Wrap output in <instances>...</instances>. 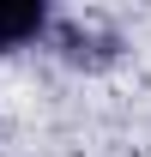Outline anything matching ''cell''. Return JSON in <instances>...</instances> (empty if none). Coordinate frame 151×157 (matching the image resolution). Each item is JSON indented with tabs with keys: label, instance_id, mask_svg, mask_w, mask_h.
Instances as JSON below:
<instances>
[{
	"label": "cell",
	"instance_id": "obj_1",
	"mask_svg": "<svg viewBox=\"0 0 151 157\" xmlns=\"http://www.w3.org/2000/svg\"><path fill=\"white\" fill-rule=\"evenodd\" d=\"M60 55L73 67H103V60H115V36L97 24H60Z\"/></svg>",
	"mask_w": 151,
	"mask_h": 157
},
{
	"label": "cell",
	"instance_id": "obj_2",
	"mask_svg": "<svg viewBox=\"0 0 151 157\" xmlns=\"http://www.w3.org/2000/svg\"><path fill=\"white\" fill-rule=\"evenodd\" d=\"M42 24L48 12L37 0H0V48H24L30 36H42Z\"/></svg>",
	"mask_w": 151,
	"mask_h": 157
}]
</instances>
